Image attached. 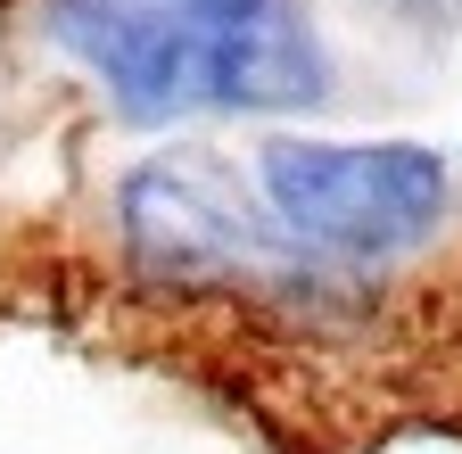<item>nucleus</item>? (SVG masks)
<instances>
[{"label":"nucleus","instance_id":"1","mask_svg":"<svg viewBox=\"0 0 462 454\" xmlns=\"http://www.w3.org/2000/svg\"><path fill=\"white\" fill-rule=\"evenodd\" d=\"M50 25L133 116L322 99L314 25L289 0H50Z\"/></svg>","mask_w":462,"mask_h":454},{"label":"nucleus","instance_id":"2","mask_svg":"<svg viewBox=\"0 0 462 454\" xmlns=\"http://www.w3.org/2000/svg\"><path fill=\"white\" fill-rule=\"evenodd\" d=\"M264 199L298 240H322L346 256H396L438 232L446 165L413 141H273Z\"/></svg>","mask_w":462,"mask_h":454},{"label":"nucleus","instance_id":"3","mask_svg":"<svg viewBox=\"0 0 462 454\" xmlns=\"http://www.w3.org/2000/svg\"><path fill=\"white\" fill-rule=\"evenodd\" d=\"M380 9H396L404 25H421V33H454L462 25V0H380Z\"/></svg>","mask_w":462,"mask_h":454}]
</instances>
